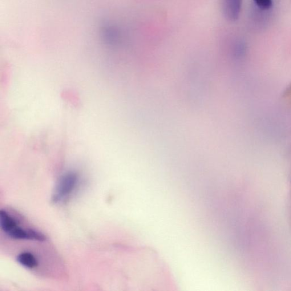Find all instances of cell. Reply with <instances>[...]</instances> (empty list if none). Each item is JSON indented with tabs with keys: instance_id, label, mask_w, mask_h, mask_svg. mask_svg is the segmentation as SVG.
Wrapping results in <instances>:
<instances>
[{
	"instance_id": "obj_4",
	"label": "cell",
	"mask_w": 291,
	"mask_h": 291,
	"mask_svg": "<svg viewBox=\"0 0 291 291\" xmlns=\"http://www.w3.org/2000/svg\"><path fill=\"white\" fill-rule=\"evenodd\" d=\"M17 261L20 265L27 269H33L38 265V262L33 254L30 253H22L18 255Z\"/></svg>"
},
{
	"instance_id": "obj_6",
	"label": "cell",
	"mask_w": 291,
	"mask_h": 291,
	"mask_svg": "<svg viewBox=\"0 0 291 291\" xmlns=\"http://www.w3.org/2000/svg\"><path fill=\"white\" fill-rule=\"evenodd\" d=\"M253 1L258 9L263 11L272 9L273 6V0H253Z\"/></svg>"
},
{
	"instance_id": "obj_5",
	"label": "cell",
	"mask_w": 291,
	"mask_h": 291,
	"mask_svg": "<svg viewBox=\"0 0 291 291\" xmlns=\"http://www.w3.org/2000/svg\"><path fill=\"white\" fill-rule=\"evenodd\" d=\"M246 52V46L245 43L242 41H238L233 46V53L234 56L237 58L243 57Z\"/></svg>"
},
{
	"instance_id": "obj_3",
	"label": "cell",
	"mask_w": 291,
	"mask_h": 291,
	"mask_svg": "<svg viewBox=\"0 0 291 291\" xmlns=\"http://www.w3.org/2000/svg\"><path fill=\"white\" fill-rule=\"evenodd\" d=\"M0 224L3 231L7 234L18 226L17 221L3 210L0 211Z\"/></svg>"
},
{
	"instance_id": "obj_2",
	"label": "cell",
	"mask_w": 291,
	"mask_h": 291,
	"mask_svg": "<svg viewBox=\"0 0 291 291\" xmlns=\"http://www.w3.org/2000/svg\"><path fill=\"white\" fill-rule=\"evenodd\" d=\"M243 0H221L222 13L230 22H236L240 18Z\"/></svg>"
},
{
	"instance_id": "obj_7",
	"label": "cell",
	"mask_w": 291,
	"mask_h": 291,
	"mask_svg": "<svg viewBox=\"0 0 291 291\" xmlns=\"http://www.w3.org/2000/svg\"><path fill=\"white\" fill-rule=\"evenodd\" d=\"M282 97L288 102H291V83L285 89L284 93H283Z\"/></svg>"
},
{
	"instance_id": "obj_1",
	"label": "cell",
	"mask_w": 291,
	"mask_h": 291,
	"mask_svg": "<svg viewBox=\"0 0 291 291\" xmlns=\"http://www.w3.org/2000/svg\"><path fill=\"white\" fill-rule=\"evenodd\" d=\"M78 181V176L75 172H69L63 175L56 185L52 196V201L58 203L65 200L74 191Z\"/></svg>"
}]
</instances>
